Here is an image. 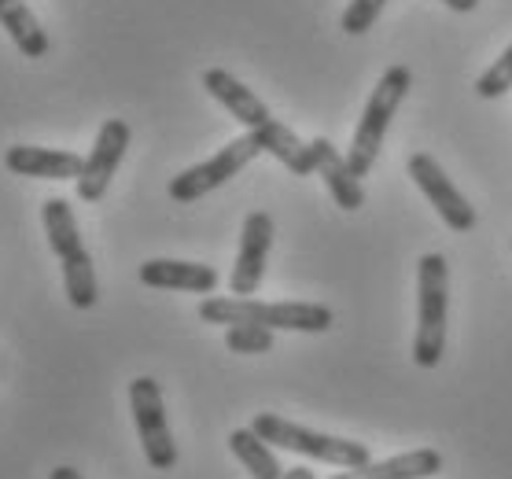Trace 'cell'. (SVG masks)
Wrapping results in <instances>:
<instances>
[{
  "mask_svg": "<svg viewBox=\"0 0 512 479\" xmlns=\"http://www.w3.org/2000/svg\"><path fill=\"white\" fill-rule=\"evenodd\" d=\"M509 89H512V45L494 59V67H490L487 74H479V82H476V93L483 96V100H498V96H505Z\"/></svg>",
  "mask_w": 512,
  "mask_h": 479,
  "instance_id": "44dd1931",
  "label": "cell"
},
{
  "mask_svg": "<svg viewBox=\"0 0 512 479\" xmlns=\"http://www.w3.org/2000/svg\"><path fill=\"white\" fill-rule=\"evenodd\" d=\"M203 89H207L218 104L229 111V115L240 122V126H247V129H258V126H266L269 118V107L258 100L251 89H247L244 82H236L233 74L229 71H222V67H210L207 74H203Z\"/></svg>",
  "mask_w": 512,
  "mask_h": 479,
  "instance_id": "4fadbf2b",
  "label": "cell"
},
{
  "mask_svg": "<svg viewBox=\"0 0 512 479\" xmlns=\"http://www.w3.org/2000/svg\"><path fill=\"white\" fill-rule=\"evenodd\" d=\"M446 317H450V266L439 251L420 258L417 266V336L413 362L435 369L446 351Z\"/></svg>",
  "mask_w": 512,
  "mask_h": 479,
  "instance_id": "6da1fadb",
  "label": "cell"
},
{
  "mask_svg": "<svg viewBox=\"0 0 512 479\" xmlns=\"http://www.w3.org/2000/svg\"><path fill=\"white\" fill-rule=\"evenodd\" d=\"M409 177H413V185L428 196L435 214H439L454 233H472V229H476V222H479L476 207L457 192L454 181L443 174V166L435 163L431 155H424V152L409 155Z\"/></svg>",
  "mask_w": 512,
  "mask_h": 479,
  "instance_id": "52a82bcc",
  "label": "cell"
},
{
  "mask_svg": "<svg viewBox=\"0 0 512 479\" xmlns=\"http://www.w3.org/2000/svg\"><path fill=\"white\" fill-rule=\"evenodd\" d=\"M140 284L163 288V292L210 295L218 288V269L199 266V262H177V258H148L140 266Z\"/></svg>",
  "mask_w": 512,
  "mask_h": 479,
  "instance_id": "8fae6325",
  "label": "cell"
},
{
  "mask_svg": "<svg viewBox=\"0 0 512 479\" xmlns=\"http://www.w3.org/2000/svg\"><path fill=\"white\" fill-rule=\"evenodd\" d=\"M446 8H454V12H461V15H468V12H476L479 8V0H443Z\"/></svg>",
  "mask_w": 512,
  "mask_h": 479,
  "instance_id": "603a6c76",
  "label": "cell"
},
{
  "mask_svg": "<svg viewBox=\"0 0 512 479\" xmlns=\"http://www.w3.org/2000/svg\"><path fill=\"white\" fill-rule=\"evenodd\" d=\"M63 288H67V299L74 310H93L96 306L100 288H96V269L89 251L63 258Z\"/></svg>",
  "mask_w": 512,
  "mask_h": 479,
  "instance_id": "d6986e66",
  "label": "cell"
},
{
  "mask_svg": "<svg viewBox=\"0 0 512 479\" xmlns=\"http://www.w3.org/2000/svg\"><path fill=\"white\" fill-rule=\"evenodd\" d=\"M310 152H314V174L325 177V188L332 192L336 207H343V211L365 207V188H361V177H354V170H350L347 155H339L328 137L310 141Z\"/></svg>",
  "mask_w": 512,
  "mask_h": 479,
  "instance_id": "7c38bea8",
  "label": "cell"
},
{
  "mask_svg": "<svg viewBox=\"0 0 512 479\" xmlns=\"http://www.w3.org/2000/svg\"><path fill=\"white\" fill-rule=\"evenodd\" d=\"M439 472H443V454L424 446V450H409V454L376 461V465L369 461V465L361 468H343L332 479H428V476H439Z\"/></svg>",
  "mask_w": 512,
  "mask_h": 479,
  "instance_id": "5bb4252c",
  "label": "cell"
},
{
  "mask_svg": "<svg viewBox=\"0 0 512 479\" xmlns=\"http://www.w3.org/2000/svg\"><path fill=\"white\" fill-rule=\"evenodd\" d=\"M129 409H133V421H137V435L148 465L155 472H170L177 465V443L174 435H170V424H166L163 391H159L152 376H137L129 384Z\"/></svg>",
  "mask_w": 512,
  "mask_h": 479,
  "instance_id": "5b68a950",
  "label": "cell"
},
{
  "mask_svg": "<svg viewBox=\"0 0 512 479\" xmlns=\"http://www.w3.org/2000/svg\"><path fill=\"white\" fill-rule=\"evenodd\" d=\"M129 126L122 118H107L100 133H96V144L89 159H85V170L78 177V199L82 203H100L111 185V177L118 174V163L126 159V148H129Z\"/></svg>",
  "mask_w": 512,
  "mask_h": 479,
  "instance_id": "ba28073f",
  "label": "cell"
},
{
  "mask_svg": "<svg viewBox=\"0 0 512 479\" xmlns=\"http://www.w3.org/2000/svg\"><path fill=\"white\" fill-rule=\"evenodd\" d=\"M409 85H413V71L409 67H387L384 78L376 82L373 96H369V104H365V115H361L358 129H354V141H350V152H347V163L354 170V177H365L373 170L376 155L384 148V137H387V126H391V118L398 115V104L406 100Z\"/></svg>",
  "mask_w": 512,
  "mask_h": 479,
  "instance_id": "3957f363",
  "label": "cell"
},
{
  "mask_svg": "<svg viewBox=\"0 0 512 479\" xmlns=\"http://www.w3.org/2000/svg\"><path fill=\"white\" fill-rule=\"evenodd\" d=\"M255 155H262V144H258V137L247 129L244 137L229 141L218 155H210L207 163L188 166L185 174H177L174 181H170V199H177V203H196V199H203L207 192L222 188L229 177L240 174Z\"/></svg>",
  "mask_w": 512,
  "mask_h": 479,
  "instance_id": "8992f818",
  "label": "cell"
},
{
  "mask_svg": "<svg viewBox=\"0 0 512 479\" xmlns=\"http://www.w3.org/2000/svg\"><path fill=\"white\" fill-rule=\"evenodd\" d=\"M199 317L207 325H262L284 332H328L332 310L321 303H258V299H203Z\"/></svg>",
  "mask_w": 512,
  "mask_h": 479,
  "instance_id": "7a4b0ae2",
  "label": "cell"
},
{
  "mask_svg": "<svg viewBox=\"0 0 512 479\" xmlns=\"http://www.w3.org/2000/svg\"><path fill=\"white\" fill-rule=\"evenodd\" d=\"M41 218H45L48 247H52V255H56L59 262L70 255H78V251H85L82 233H78V222H74V211H70L67 199H59V196L45 199Z\"/></svg>",
  "mask_w": 512,
  "mask_h": 479,
  "instance_id": "ac0fdd59",
  "label": "cell"
},
{
  "mask_svg": "<svg viewBox=\"0 0 512 479\" xmlns=\"http://www.w3.org/2000/svg\"><path fill=\"white\" fill-rule=\"evenodd\" d=\"M48 479H82V472H78V468H70V465H56L52 472H48Z\"/></svg>",
  "mask_w": 512,
  "mask_h": 479,
  "instance_id": "cb8c5ba5",
  "label": "cell"
},
{
  "mask_svg": "<svg viewBox=\"0 0 512 479\" xmlns=\"http://www.w3.org/2000/svg\"><path fill=\"white\" fill-rule=\"evenodd\" d=\"M280 479H314V472H310V468H303V465H299V468H284V476H280Z\"/></svg>",
  "mask_w": 512,
  "mask_h": 479,
  "instance_id": "d4e9b609",
  "label": "cell"
},
{
  "mask_svg": "<svg viewBox=\"0 0 512 479\" xmlns=\"http://www.w3.org/2000/svg\"><path fill=\"white\" fill-rule=\"evenodd\" d=\"M225 347L233 354H266V351H273V328L229 325L225 328Z\"/></svg>",
  "mask_w": 512,
  "mask_h": 479,
  "instance_id": "ffe728a7",
  "label": "cell"
},
{
  "mask_svg": "<svg viewBox=\"0 0 512 479\" xmlns=\"http://www.w3.org/2000/svg\"><path fill=\"white\" fill-rule=\"evenodd\" d=\"M229 450H233L236 461L244 465V472L251 479H280L284 476V468H280L273 446H269L255 428H236V432L229 435Z\"/></svg>",
  "mask_w": 512,
  "mask_h": 479,
  "instance_id": "e0dca14e",
  "label": "cell"
},
{
  "mask_svg": "<svg viewBox=\"0 0 512 479\" xmlns=\"http://www.w3.org/2000/svg\"><path fill=\"white\" fill-rule=\"evenodd\" d=\"M269 247H273V218L266 211H251L244 218V233H240V251H236V266L229 277L233 295L247 299L258 292V284L266 277Z\"/></svg>",
  "mask_w": 512,
  "mask_h": 479,
  "instance_id": "9c48e42d",
  "label": "cell"
},
{
  "mask_svg": "<svg viewBox=\"0 0 512 479\" xmlns=\"http://www.w3.org/2000/svg\"><path fill=\"white\" fill-rule=\"evenodd\" d=\"M387 0H350L347 12H343V19H339V26H343V34L350 37H361L373 30V23L380 19V12H384Z\"/></svg>",
  "mask_w": 512,
  "mask_h": 479,
  "instance_id": "7402d4cb",
  "label": "cell"
},
{
  "mask_svg": "<svg viewBox=\"0 0 512 479\" xmlns=\"http://www.w3.org/2000/svg\"><path fill=\"white\" fill-rule=\"evenodd\" d=\"M4 166L19 177H37V181H78L85 170V159L74 152H56V148H34V144H15L4 152Z\"/></svg>",
  "mask_w": 512,
  "mask_h": 479,
  "instance_id": "30bf717a",
  "label": "cell"
},
{
  "mask_svg": "<svg viewBox=\"0 0 512 479\" xmlns=\"http://www.w3.org/2000/svg\"><path fill=\"white\" fill-rule=\"evenodd\" d=\"M258 137V144H262V152L273 155L280 166H288L295 177H306L314 174V152H310V144H303L295 133H291L284 122H277V118H269L266 126L251 129Z\"/></svg>",
  "mask_w": 512,
  "mask_h": 479,
  "instance_id": "9a60e30c",
  "label": "cell"
},
{
  "mask_svg": "<svg viewBox=\"0 0 512 479\" xmlns=\"http://www.w3.org/2000/svg\"><path fill=\"white\" fill-rule=\"evenodd\" d=\"M0 26L8 30V37L26 59H41L48 52V34L26 8V0H0Z\"/></svg>",
  "mask_w": 512,
  "mask_h": 479,
  "instance_id": "2e32d148",
  "label": "cell"
},
{
  "mask_svg": "<svg viewBox=\"0 0 512 479\" xmlns=\"http://www.w3.org/2000/svg\"><path fill=\"white\" fill-rule=\"evenodd\" d=\"M251 428H255L269 446L303 454V457H310V461H325V465H336V468L369 465V450L361 443H354V439H336V435H325V432H310V428L284 421L277 413H255Z\"/></svg>",
  "mask_w": 512,
  "mask_h": 479,
  "instance_id": "277c9868",
  "label": "cell"
}]
</instances>
